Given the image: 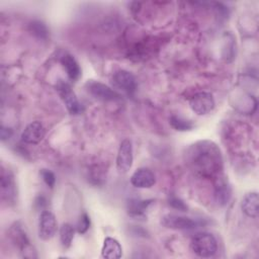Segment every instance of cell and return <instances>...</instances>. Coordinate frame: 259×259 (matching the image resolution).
I'll list each match as a JSON object with an SVG mask.
<instances>
[{
    "label": "cell",
    "mask_w": 259,
    "mask_h": 259,
    "mask_svg": "<svg viewBox=\"0 0 259 259\" xmlns=\"http://www.w3.org/2000/svg\"><path fill=\"white\" fill-rule=\"evenodd\" d=\"M29 30H30L35 36H37L38 38H47L48 32H49L47 26L45 25V23H42L41 21H38V20L32 21V22L29 24Z\"/></svg>",
    "instance_id": "obj_21"
},
{
    "label": "cell",
    "mask_w": 259,
    "mask_h": 259,
    "mask_svg": "<svg viewBox=\"0 0 259 259\" xmlns=\"http://www.w3.org/2000/svg\"><path fill=\"white\" fill-rule=\"evenodd\" d=\"M0 187H1V197L7 202H14L16 195V185L14 181L13 174L9 171L1 168L0 174Z\"/></svg>",
    "instance_id": "obj_10"
},
{
    "label": "cell",
    "mask_w": 259,
    "mask_h": 259,
    "mask_svg": "<svg viewBox=\"0 0 259 259\" xmlns=\"http://www.w3.org/2000/svg\"><path fill=\"white\" fill-rule=\"evenodd\" d=\"M161 224L165 228L172 230H192L200 226V223L196 220L173 213H168L162 217Z\"/></svg>",
    "instance_id": "obj_9"
},
{
    "label": "cell",
    "mask_w": 259,
    "mask_h": 259,
    "mask_svg": "<svg viewBox=\"0 0 259 259\" xmlns=\"http://www.w3.org/2000/svg\"><path fill=\"white\" fill-rule=\"evenodd\" d=\"M131 183L137 188H151L156 183V177L150 169L139 168L131 176Z\"/></svg>",
    "instance_id": "obj_13"
},
{
    "label": "cell",
    "mask_w": 259,
    "mask_h": 259,
    "mask_svg": "<svg viewBox=\"0 0 259 259\" xmlns=\"http://www.w3.org/2000/svg\"><path fill=\"white\" fill-rule=\"evenodd\" d=\"M23 226L19 222H15L9 229V237L13 244L20 250L21 256L24 258H36V250L30 244Z\"/></svg>",
    "instance_id": "obj_3"
},
{
    "label": "cell",
    "mask_w": 259,
    "mask_h": 259,
    "mask_svg": "<svg viewBox=\"0 0 259 259\" xmlns=\"http://www.w3.org/2000/svg\"><path fill=\"white\" fill-rule=\"evenodd\" d=\"M46 135V128L40 121H32L26 125L21 134V141L25 144H38Z\"/></svg>",
    "instance_id": "obj_12"
},
{
    "label": "cell",
    "mask_w": 259,
    "mask_h": 259,
    "mask_svg": "<svg viewBox=\"0 0 259 259\" xmlns=\"http://www.w3.org/2000/svg\"><path fill=\"white\" fill-rule=\"evenodd\" d=\"M57 90L67 110L71 114H79L83 111L84 108L82 104L79 102V100L76 97V94L74 93V91L68 83L60 80L57 84Z\"/></svg>",
    "instance_id": "obj_4"
},
{
    "label": "cell",
    "mask_w": 259,
    "mask_h": 259,
    "mask_svg": "<svg viewBox=\"0 0 259 259\" xmlns=\"http://www.w3.org/2000/svg\"><path fill=\"white\" fill-rule=\"evenodd\" d=\"M58 223L55 214L50 210H42L38 221V237L44 241H49L56 235Z\"/></svg>",
    "instance_id": "obj_7"
},
{
    "label": "cell",
    "mask_w": 259,
    "mask_h": 259,
    "mask_svg": "<svg viewBox=\"0 0 259 259\" xmlns=\"http://www.w3.org/2000/svg\"><path fill=\"white\" fill-rule=\"evenodd\" d=\"M168 203H169L170 206H172L173 208L178 209L180 211H186L187 210V205L185 204V202L181 198H179L175 195H170L168 197Z\"/></svg>",
    "instance_id": "obj_24"
},
{
    "label": "cell",
    "mask_w": 259,
    "mask_h": 259,
    "mask_svg": "<svg viewBox=\"0 0 259 259\" xmlns=\"http://www.w3.org/2000/svg\"><path fill=\"white\" fill-rule=\"evenodd\" d=\"M152 199H130L126 204L127 213L134 218H140L145 215L149 205L152 203Z\"/></svg>",
    "instance_id": "obj_18"
},
{
    "label": "cell",
    "mask_w": 259,
    "mask_h": 259,
    "mask_svg": "<svg viewBox=\"0 0 259 259\" xmlns=\"http://www.w3.org/2000/svg\"><path fill=\"white\" fill-rule=\"evenodd\" d=\"M74 239V228L72 225L65 223L60 228V242L63 248L68 249L73 242Z\"/></svg>",
    "instance_id": "obj_19"
},
{
    "label": "cell",
    "mask_w": 259,
    "mask_h": 259,
    "mask_svg": "<svg viewBox=\"0 0 259 259\" xmlns=\"http://www.w3.org/2000/svg\"><path fill=\"white\" fill-rule=\"evenodd\" d=\"M40 177L42 178L44 182L50 187V188H53L55 186V183H56V176L55 174L49 170V169H41L40 172Z\"/></svg>",
    "instance_id": "obj_23"
},
{
    "label": "cell",
    "mask_w": 259,
    "mask_h": 259,
    "mask_svg": "<svg viewBox=\"0 0 259 259\" xmlns=\"http://www.w3.org/2000/svg\"><path fill=\"white\" fill-rule=\"evenodd\" d=\"M11 136H12V130L11 128L5 127V126L1 127V140L2 141L9 140Z\"/></svg>",
    "instance_id": "obj_25"
},
{
    "label": "cell",
    "mask_w": 259,
    "mask_h": 259,
    "mask_svg": "<svg viewBox=\"0 0 259 259\" xmlns=\"http://www.w3.org/2000/svg\"><path fill=\"white\" fill-rule=\"evenodd\" d=\"M87 91L98 100L102 101H117L120 100V95L109 86L94 80H88L86 83Z\"/></svg>",
    "instance_id": "obj_6"
},
{
    "label": "cell",
    "mask_w": 259,
    "mask_h": 259,
    "mask_svg": "<svg viewBox=\"0 0 259 259\" xmlns=\"http://www.w3.org/2000/svg\"><path fill=\"white\" fill-rule=\"evenodd\" d=\"M242 211L249 218L256 219L259 214V197L257 192H250L245 195L241 203Z\"/></svg>",
    "instance_id": "obj_15"
},
{
    "label": "cell",
    "mask_w": 259,
    "mask_h": 259,
    "mask_svg": "<svg viewBox=\"0 0 259 259\" xmlns=\"http://www.w3.org/2000/svg\"><path fill=\"white\" fill-rule=\"evenodd\" d=\"M61 64L64 67L67 76L70 80L72 81H77L81 75V69L79 67L78 62L76 59L70 55V54H65L61 58Z\"/></svg>",
    "instance_id": "obj_17"
},
{
    "label": "cell",
    "mask_w": 259,
    "mask_h": 259,
    "mask_svg": "<svg viewBox=\"0 0 259 259\" xmlns=\"http://www.w3.org/2000/svg\"><path fill=\"white\" fill-rule=\"evenodd\" d=\"M185 163L195 175L202 178H215L223 170V155L214 142L201 140L187 148Z\"/></svg>",
    "instance_id": "obj_1"
},
{
    "label": "cell",
    "mask_w": 259,
    "mask_h": 259,
    "mask_svg": "<svg viewBox=\"0 0 259 259\" xmlns=\"http://www.w3.org/2000/svg\"><path fill=\"white\" fill-rule=\"evenodd\" d=\"M113 84L128 95H133L137 90V80L135 76L126 70H118L112 76Z\"/></svg>",
    "instance_id": "obj_11"
},
{
    "label": "cell",
    "mask_w": 259,
    "mask_h": 259,
    "mask_svg": "<svg viewBox=\"0 0 259 259\" xmlns=\"http://www.w3.org/2000/svg\"><path fill=\"white\" fill-rule=\"evenodd\" d=\"M122 255V247L117 240L107 237L103 241L101 256L107 259H118Z\"/></svg>",
    "instance_id": "obj_16"
},
{
    "label": "cell",
    "mask_w": 259,
    "mask_h": 259,
    "mask_svg": "<svg viewBox=\"0 0 259 259\" xmlns=\"http://www.w3.org/2000/svg\"><path fill=\"white\" fill-rule=\"evenodd\" d=\"M232 197V189L228 180L219 175L214 178V199L221 205L225 206Z\"/></svg>",
    "instance_id": "obj_14"
},
{
    "label": "cell",
    "mask_w": 259,
    "mask_h": 259,
    "mask_svg": "<svg viewBox=\"0 0 259 259\" xmlns=\"http://www.w3.org/2000/svg\"><path fill=\"white\" fill-rule=\"evenodd\" d=\"M214 99L208 92H198L189 99V106L197 115H205L214 108Z\"/></svg>",
    "instance_id": "obj_8"
},
{
    "label": "cell",
    "mask_w": 259,
    "mask_h": 259,
    "mask_svg": "<svg viewBox=\"0 0 259 259\" xmlns=\"http://www.w3.org/2000/svg\"><path fill=\"white\" fill-rule=\"evenodd\" d=\"M134 151L133 143L130 139H124L118 148L116 156V168L119 173H127L133 166Z\"/></svg>",
    "instance_id": "obj_5"
},
{
    "label": "cell",
    "mask_w": 259,
    "mask_h": 259,
    "mask_svg": "<svg viewBox=\"0 0 259 259\" xmlns=\"http://www.w3.org/2000/svg\"><path fill=\"white\" fill-rule=\"evenodd\" d=\"M190 248L195 255L202 258L212 257L218 251L217 239L210 233L196 234L190 242Z\"/></svg>",
    "instance_id": "obj_2"
},
{
    "label": "cell",
    "mask_w": 259,
    "mask_h": 259,
    "mask_svg": "<svg viewBox=\"0 0 259 259\" xmlns=\"http://www.w3.org/2000/svg\"><path fill=\"white\" fill-rule=\"evenodd\" d=\"M89 227H90V218L86 212H83L78 219L76 230L79 234H84L88 231Z\"/></svg>",
    "instance_id": "obj_22"
},
{
    "label": "cell",
    "mask_w": 259,
    "mask_h": 259,
    "mask_svg": "<svg viewBox=\"0 0 259 259\" xmlns=\"http://www.w3.org/2000/svg\"><path fill=\"white\" fill-rule=\"evenodd\" d=\"M169 122H170V125L174 130L179 131V132L191 131L193 128V126H194V124H193V122L191 120L185 119V118H183L181 116H178V115L170 116Z\"/></svg>",
    "instance_id": "obj_20"
},
{
    "label": "cell",
    "mask_w": 259,
    "mask_h": 259,
    "mask_svg": "<svg viewBox=\"0 0 259 259\" xmlns=\"http://www.w3.org/2000/svg\"><path fill=\"white\" fill-rule=\"evenodd\" d=\"M44 202H47L44 196H38L35 200V204L38 205L39 207H42V205H46V203H44Z\"/></svg>",
    "instance_id": "obj_26"
}]
</instances>
